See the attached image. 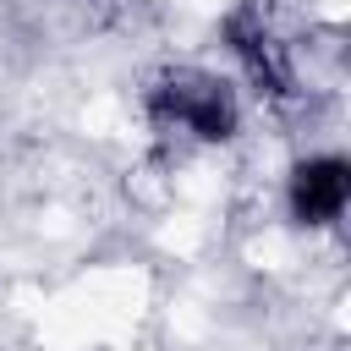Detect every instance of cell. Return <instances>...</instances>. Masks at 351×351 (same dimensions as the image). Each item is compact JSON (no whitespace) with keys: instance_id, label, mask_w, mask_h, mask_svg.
I'll list each match as a JSON object with an SVG mask.
<instances>
[{"instance_id":"1","label":"cell","mask_w":351,"mask_h":351,"mask_svg":"<svg viewBox=\"0 0 351 351\" xmlns=\"http://www.w3.org/2000/svg\"><path fill=\"white\" fill-rule=\"evenodd\" d=\"M346 197H351V176H346V159L340 148H307L302 159H291V170L280 176V208L296 230L307 236H324L340 225L346 214Z\"/></svg>"}]
</instances>
